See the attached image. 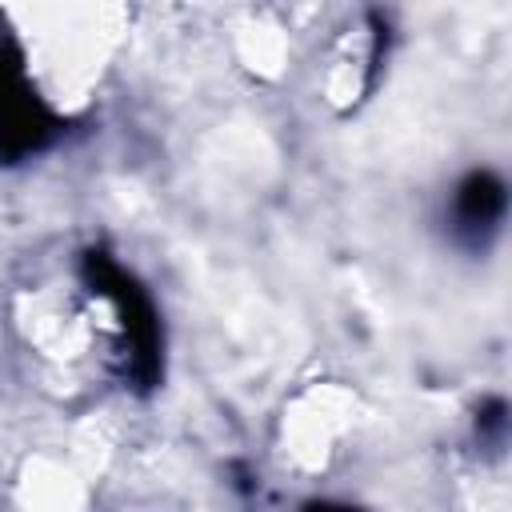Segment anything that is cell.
Here are the masks:
<instances>
[{
    "label": "cell",
    "instance_id": "cell-3",
    "mask_svg": "<svg viewBox=\"0 0 512 512\" xmlns=\"http://www.w3.org/2000/svg\"><path fill=\"white\" fill-rule=\"evenodd\" d=\"M504 184L492 176V172H468L452 196V220H456V232L468 240V244H484L500 220H504Z\"/></svg>",
    "mask_w": 512,
    "mask_h": 512
},
{
    "label": "cell",
    "instance_id": "cell-4",
    "mask_svg": "<svg viewBox=\"0 0 512 512\" xmlns=\"http://www.w3.org/2000/svg\"><path fill=\"white\" fill-rule=\"evenodd\" d=\"M480 432L484 436H500L504 432V400H488L480 408Z\"/></svg>",
    "mask_w": 512,
    "mask_h": 512
},
{
    "label": "cell",
    "instance_id": "cell-2",
    "mask_svg": "<svg viewBox=\"0 0 512 512\" xmlns=\"http://www.w3.org/2000/svg\"><path fill=\"white\" fill-rule=\"evenodd\" d=\"M56 116L40 104L24 76V60L8 36H0V160H24L56 136Z\"/></svg>",
    "mask_w": 512,
    "mask_h": 512
},
{
    "label": "cell",
    "instance_id": "cell-5",
    "mask_svg": "<svg viewBox=\"0 0 512 512\" xmlns=\"http://www.w3.org/2000/svg\"><path fill=\"white\" fill-rule=\"evenodd\" d=\"M304 512H360V508H348V504H308Z\"/></svg>",
    "mask_w": 512,
    "mask_h": 512
},
{
    "label": "cell",
    "instance_id": "cell-1",
    "mask_svg": "<svg viewBox=\"0 0 512 512\" xmlns=\"http://www.w3.org/2000/svg\"><path fill=\"white\" fill-rule=\"evenodd\" d=\"M84 276H88L92 292H100L116 304L124 336H128V352H132V376L140 388H152L160 380V332H156V312H152L148 296L104 252L84 256Z\"/></svg>",
    "mask_w": 512,
    "mask_h": 512
}]
</instances>
